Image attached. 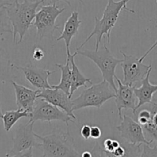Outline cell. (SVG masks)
I'll use <instances>...</instances> for the list:
<instances>
[{
  "label": "cell",
  "mask_w": 157,
  "mask_h": 157,
  "mask_svg": "<svg viewBox=\"0 0 157 157\" xmlns=\"http://www.w3.org/2000/svg\"><path fill=\"white\" fill-rule=\"evenodd\" d=\"M2 115H3V113H2V109H1V103H0V120L2 119Z\"/></svg>",
  "instance_id": "74e56055"
},
{
  "label": "cell",
  "mask_w": 157,
  "mask_h": 157,
  "mask_svg": "<svg viewBox=\"0 0 157 157\" xmlns=\"http://www.w3.org/2000/svg\"><path fill=\"white\" fill-rule=\"evenodd\" d=\"M33 57L35 60H36V61H39V60H41L44 57V52H43V49L36 47V49L33 50Z\"/></svg>",
  "instance_id": "4dcf8cb0"
},
{
  "label": "cell",
  "mask_w": 157,
  "mask_h": 157,
  "mask_svg": "<svg viewBox=\"0 0 157 157\" xmlns=\"http://www.w3.org/2000/svg\"><path fill=\"white\" fill-rule=\"evenodd\" d=\"M51 122L58 120L63 122L69 127V122L74 123V120L70 116L61 109L52 105L46 100L40 98H37L36 104L31 113L29 118L30 123H35L36 121Z\"/></svg>",
  "instance_id": "52a82bcc"
},
{
  "label": "cell",
  "mask_w": 157,
  "mask_h": 157,
  "mask_svg": "<svg viewBox=\"0 0 157 157\" xmlns=\"http://www.w3.org/2000/svg\"><path fill=\"white\" fill-rule=\"evenodd\" d=\"M136 119L137 122L142 126H145L152 120V114L148 109H145L139 112L138 115L136 116Z\"/></svg>",
  "instance_id": "603a6c76"
},
{
  "label": "cell",
  "mask_w": 157,
  "mask_h": 157,
  "mask_svg": "<svg viewBox=\"0 0 157 157\" xmlns=\"http://www.w3.org/2000/svg\"><path fill=\"white\" fill-rule=\"evenodd\" d=\"M156 46H157V40H156V41L155 42V43H154V44L152 45V46H151V47L149 48V49H148V51H147V52H146V53H145L144 55H143V56L141 57V58H140V62H143V60L145 59V58H146V57L147 56L149 55V54L151 52H152V49H155V48L156 47Z\"/></svg>",
  "instance_id": "1f68e13d"
},
{
  "label": "cell",
  "mask_w": 157,
  "mask_h": 157,
  "mask_svg": "<svg viewBox=\"0 0 157 157\" xmlns=\"http://www.w3.org/2000/svg\"><path fill=\"white\" fill-rule=\"evenodd\" d=\"M120 141H118V140H113V139L108 138L102 142L101 146H102V149H103V150L105 151V152H113L116 148L120 146Z\"/></svg>",
  "instance_id": "d4e9b609"
},
{
  "label": "cell",
  "mask_w": 157,
  "mask_h": 157,
  "mask_svg": "<svg viewBox=\"0 0 157 157\" xmlns=\"http://www.w3.org/2000/svg\"><path fill=\"white\" fill-rule=\"evenodd\" d=\"M45 1H48V0H45ZM50 1H52V3H56L57 2H66V3H67L69 6H71L70 0H50ZM78 1H79V2H80L82 4H84L83 0H78Z\"/></svg>",
  "instance_id": "d6a6232c"
},
{
  "label": "cell",
  "mask_w": 157,
  "mask_h": 157,
  "mask_svg": "<svg viewBox=\"0 0 157 157\" xmlns=\"http://www.w3.org/2000/svg\"><path fill=\"white\" fill-rule=\"evenodd\" d=\"M16 69L23 72L26 80L33 86L38 90H42L45 89H51L52 86L49 82V75L56 72V71H50L49 69H41L29 63L26 66H16Z\"/></svg>",
  "instance_id": "4fadbf2b"
},
{
  "label": "cell",
  "mask_w": 157,
  "mask_h": 157,
  "mask_svg": "<svg viewBox=\"0 0 157 157\" xmlns=\"http://www.w3.org/2000/svg\"><path fill=\"white\" fill-rule=\"evenodd\" d=\"M4 33H13V28L8 16L6 6L0 9V36Z\"/></svg>",
  "instance_id": "44dd1931"
},
{
  "label": "cell",
  "mask_w": 157,
  "mask_h": 157,
  "mask_svg": "<svg viewBox=\"0 0 157 157\" xmlns=\"http://www.w3.org/2000/svg\"><path fill=\"white\" fill-rule=\"evenodd\" d=\"M40 157H46V156H45L44 155H42V156H40Z\"/></svg>",
  "instance_id": "ab89813d"
},
{
  "label": "cell",
  "mask_w": 157,
  "mask_h": 157,
  "mask_svg": "<svg viewBox=\"0 0 157 157\" xmlns=\"http://www.w3.org/2000/svg\"><path fill=\"white\" fill-rule=\"evenodd\" d=\"M104 152H105V151H104ZM105 155H106L107 157H119V156H116V155H115L113 152H105Z\"/></svg>",
  "instance_id": "8d00e7d4"
},
{
  "label": "cell",
  "mask_w": 157,
  "mask_h": 157,
  "mask_svg": "<svg viewBox=\"0 0 157 157\" xmlns=\"http://www.w3.org/2000/svg\"><path fill=\"white\" fill-rule=\"evenodd\" d=\"M75 56H77V52H75L73 54H71L70 52H66V56H68L70 60L71 66V88H70V95L69 97L72 98L73 93L82 86L87 87L86 83L92 84V79L90 78L86 77L81 72L78 66L75 63Z\"/></svg>",
  "instance_id": "e0dca14e"
},
{
  "label": "cell",
  "mask_w": 157,
  "mask_h": 157,
  "mask_svg": "<svg viewBox=\"0 0 157 157\" xmlns=\"http://www.w3.org/2000/svg\"><path fill=\"white\" fill-rule=\"evenodd\" d=\"M102 136V131L100 128L97 126H91V133H90V138L94 140H99Z\"/></svg>",
  "instance_id": "f546056e"
},
{
  "label": "cell",
  "mask_w": 157,
  "mask_h": 157,
  "mask_svg": "<svg viewBox=\"0 0 157 157\" xmlns=\"http://www.w3.org/2000/svg\"><path fill=\"white\" fill-rule=\"evenodd\" d=\"M35 136L41 141L40 149L46 157H80L81 154L74 147L69 129L66 132L53 131L46 136L35 133Z\"/></svg>",
  "instance_id": "3957f363"
},
{
  "label": "cell",
  "mask_w": 157,
  "mask_h": 157,
  "mask_svg": "<svg viewBox=\"0 0 157 157\" xmlns=\"http://www.w3.org/2000/svg\"><path fill=\"white\" fill-rule=\"evenodd\" d=\"M11 82L15 90L16 103L18 109H22L32 113L40 90H33L24 86L16 83L13 80H12Z\"/></svg>",
  "instance_id": "5bb4252c"
},
{
  "label": "cell",
  "mask_w": 157,
  "mask_h": 157,
  "mask_svg": "<svg viewBox=\"0 0 157 157\" xmlns=\"http://www.w3.org/2000/svg\"><path fill=\"white\" fill-rule=\"evenodd\" d=\"M37 98L44 99L66 112L72 119H76L72 109V99L63 90L53 88L42 90L39 91Z\"/></svg>",
  "instance_id": "7c38bea8"
},
{
  "label": "cell",
  "mask_w": 157,
  "mask_h": 157,
  "mask_svg": "<svg viewBox=\"0 0 157 157\" xmlns=\"http://www.w3.org/2000/svg\"><path fill=\"white\" fill-rule=\"evenodd\" d=\"M66 10V8L59 9L56 3L52 5L42 6L41 9L36 13L32 26H34L37 31V38L53 37L54 32L59 29V25L56 24V19Z\"/></svg>",
  "instance_id": "8992f818"
},
{
  "label": "cell",
  "mask_w": 157,
  "mask_h": 157,
  "mask_svg": "<svg viewBox=\"0 0 157 157\" xmlns=\"http://www.w3.org/2000/svg\"><path fill=\"white\" fill-rule=\"evenodd\" d=\"M15 2H19V0H15Z\"/></svg>",
  "instance_id": "f35d334b"
},
{
  "label": "cell",
  "mask_w": 157,
  "mask_h": 157,
  "mask_svg": "<svg viewBox=\"0 0 157 157\" xmlns=\"http://www.w3.org/2000/svg\"><path fill=\"white\" fill-rule=\"evenodd\" d=\"M121 120V124L116 128L120 132V136L123 140L135 144L151 145L153 142L146 138L141 125L130 116L124 114Z\"/></svg>",
  "instance_id": "30bf717a"
},
{
  "label": "cell",
  "mask_w": 157,
  "mask_h": 157,
  "mask_svg": "<svg viewBox=\"0 0 157 157\" xmlns=\"http://www.w3.org/2000/svg\"><path fill=\"white\" fill-rule=\"evenodd\" d=\"M44 2L45 0H24V2L19 3L14 1L11 5L6 6L13 28V44L22 43L25 33L33 25L37 9Z\"/></svg>",
  "instance_id": "6da1fadb"
},
{
  "label": "cell",
  "mask_w": 157,
  "mask_h": 157,
  "mask_svg": "<svg viewBox=\"0 0 157 157\" xmlns=\"http://www.w3.org/2000/svg\"><path fill=\"white\" fill-rule=\"evenodd\" d=\"M6 157H33V148H30V149H26V150L22 151V152H19L18 153L15 154V155H10L6 154Z\"/></svg>",
  "instance_id": "f1b7e54d"
},
{
  "label": "cell",
  "mask_w": 157,
  "mask_h": 157,
  "mask_svg": "<svg viewBox=\"0 0 157 157\" xmlns=\"http://www.w3.org/2000/svg\"><path fill=\"white\" fill-rule=\"evenodd\" d=\"M142 127H143V132H146V135L150 137L151 140L152 141L155 140L157 142V126H155L152 123V120H151L149 123L143 126Z\"/></svg>",
  "instance_id": "cb8c5ba5"
},
{
  "label": "cell",
  "mask_w": 157,
  "mask_h": 157,
  "mask_svg": "<svg viewBox=\"0 0 157 157\" xmlns=\"http://www.w3.org/2000/svg\"><path fill=\"white\" fill-rule=\"evenodd\" d=\"M12 2H9V1H5V0H0V9L2 8L4 6H8L11 5Z\"/></svg>",
  "instance_id": "836d02e7"
},
{
  "label": "cell",
  "mask_w": 157,
  "mask_h": 157,
  "mask_svg": "<svg viewBox=\"0 0 157 157\" xmlns=\"http://www.w3.org/2000/svg\"><path fill=\"white\" fill-rule=\"evenodd\" d=\"M155 1H156V3H157V0H155Z\"/></svg>",
  "instance_id": "60d3db41"
},
{
  "label": "cell",
  "mask_w": 157,
  "mask_h": 157,
  "mask_svg": "<svg viewBox=\"0 0 157 157\" xmlns=\"http://www.w3.org/2000/svg\"><path fill=\"white\" fill-rule=\"evenodd\" d=\"M90 133H91V126L88 124L83 125L80 129V134L82 138L85 140H89L90 138Z\"/></svg>",
  "instance_id": "83f0119b"
},
{
  "label": "cell",
  "mask_w": 157,
  "mask_h": 157,
  "mask_svg": "<svg viewBox=\"0 0 157 157\" xmlns=\"http://www.w3.org/2000/svg\"><path fill=\"white\" fill-rule=\"evenodd\" d=\"M11 69L12 66L8 54L5 49L0 47V82L11 80Z\"/></svg>",
  "instance_id": "ffe728a7"
},
{
  "label": "cell",
  "mask_w": 157,
  "mask_h": 157,
  "mask_svg": "<svg viewBox=\"0 0 157 157\" xmlns=\"http://www.w3.org/2000/svg\"><path fill=\"white\" fill-rule=\"evenodd\" d=\"M115 78L118 83V88L116 90L115 102L117 107L118 114L120 120H122V110L132 109L133 113L138 103V99L134 93L133 86L126 85L116 75Z\"/></svg>",
  "instance_id": "8fae6325"
},
{
  "label": "cell",
  "mask_w": 157,
  "mask_h": 157,
  "mask_svg": "<svg viewBox=\"0 0 157 157\" xmlns=\"http://www.w3.org/2000/svg\"><path fill=\"white\" fill-rule=\"evenodd\" d=\"M80 157H92V154L90 151H85L80 155Z\"/></svg>",
  "instance_id": "d590c367"
},
{
  "label": "cell",
  "mask_w": 157,
  "mask_h": 157,
  "mask_svg": "<svg viewBox=\"0 0 157 157\" xmlns=\"http://www.w3.org/2000/svg\"><path fill=\"white\" fill-rule=\"evenodd\" d=\"M103 47L98 50H76L77 55H81L93 62L99 67L102 72L103 80L107 81L112 88L116 92V86L114 82L116 76V68L123 62V59H118L112 54L109 49L103 42Z\"/></svg>",
  "instance_id": "5b68a950"
},
{
  "label": "cell",
  "mask_w": 157,
  "mask_h": 157,
  "mask_svg": "<svg viewBox=\"0 0 157 157\" xmlns=\"http://www.w3.org/2000/svg\"><path fill=\"white\" fill-rule=\"evenodd\" d=\"M140 157H157V146L150 147V145L143 144Z\"/></svg>",
  "instance_id": "484cf974"
},
{
  "label": "cell",
  "mask_w": 157,
  "mask_h": 157,
  "mask_svg": "<svg viewBox=\"0 0 157 157\" xmlns=\"http://www.w3.org/2000/svg\"><path fill=\"white\" fill-rule=\"evenodd\" d=\"M90 152H91L92 157H107L99 142H96L94 147Z\"/></svg>",
  "instance_id": "4316f807"
},
{
  "label": "cell",
  "mask_w": 157,
  "mask_h": 157,
  "mask_svg": "<svg viewBox=\"0 0 157 157\" xmlns=\"http://www.w3.org/2000/svg\"><path fill=\"white\" fill-rule=\"evenodd\" d=\"M120 53L123 56L121 67L123 71V80L122 82L126 85L132 86L135 82L141 81L145 78L147 72L152 68V65L143 64L140 61V58L132 55H126L121 50Z\"/></svg>",
  "instance_id": "ba28073f"
},
{
  "label": "cell",
  "mask_w": 157,
  "mask_h": 157,
  "mask_svg": "<svg viewBox=\"0 0 157 157\" xmlns=\"http://www.w3.org/2000/svg\"><path fill=\"white\" fill-rule=\"evenodd\" d=\"M130 0H120V1L116 2L114 0H108V3L104 10L102 19H99L98 17L95 16L94 29L86 38L85 41L80 45V46L76 49V50H79L81 48L83 47L85 44H86L93 36H96V49L95 50L99 49V44L102 42L104 35H106L108 43L110 44V39H111L110 35H111L112 29L117 22L120 13L123 10L135 13L134 10L127 7V3Z\"/></svg>",
  "instance_id": "7a4b0ae2"
},
{
  "label": "cell",
  "mask_w": 157,
  "mask_h": 157,
  "mask_svg": "<svg viewBox=\"0 0 157 157\" xmlns=\"http://www.w3.org/2000/svg\"><path fill=\"white\" fill-rule=\"evenodd\" d=\"M81 23L82 21L78 19V13L77 11L72 12L69 19L65 22L63 32L61 33V35L57 38L56 41L64 40L66 47V52H70L69 46H70L71 41L72 38L78 33Z\"/></svg>",
  "instance_id": "2e32d148"
},
{
  "label": "cell",
  "mask_w": 157,
  "mask_h": 157,
  "mask_svg": "<svg viewBox=\"0 0 157 157\" xmlns=\"http://www.w3.org/2000/svg\"><path fill=\"white\" fill-rule=\"evenodd\" d=\"M152 123H153L155 126H157V109L155 110V113L152 114Z\"/></svg>",
  "instance_id": "e575fe53"
},
{
  "label": "cell",
  "mask_w": 157,
  "mask_h": 157,
  "mask_svg": "<svg viewBox=\"0 0 157 157\" xmlns=\"http://www.w3.org/2000/svg\"><path fill=\"white\" fill-rule=\"evenodd\" d=\"M34 123L28 122L27 123H20L18 125L13 139V148L8 152V155H13L30 148L36 147L40 149L41 143L36 140L35 132H33Z\"/></svg>",
  "instance_id": "9c48e42d"
},
{
  "label": "cell",
  "mask_w": 157,
  "mask_h": 157,
  "mask_svg": "<svg viewBox=\"0 0 157 157\" xmlns=\"http://www.w3.org/2000/svg\"><path fill=\"white\" fill-rule=\"evenodd\" d=\"M115 96V90L107 81L102 80L99 83L86 87L78 97L72 99V109L75 111L87 107L101 108L105 102Z\"/></svg>",
  "instance_id": "277c9868"
},
{
  "label": "cell",
  "mask_w": 157,
  "mask_h": 157,
  "mask_svg": "<svg viewBox=\"0 0 157 157\" xmlns=\"http://www.w3.org/2000/svg\"><path fill=\"white\" fill-rule=\"evenodd\" d=\"M151 71L152 68L147 72L145 78L141 80V86L139 88L134 86V93L138 99V103L136 106L135 111L133 112L134 116H136V113L139 109L146 104H149L152 102L154 94L157 93V85H152L149 82Z\"/></svg>",
  "instance_id": "9a60e30c"
},
{
  "label": "cell",
  "mask_w": 157,
  "mask_h": 157,
  "mask_svg": "<svg viewBox=\"0 0 157 157\" xmlns=\"http://www.w3.org/2000/svg\"><path fill=\"white\" fill-rule=\"evenodd\" d=\"M55 66L61 71V79L58 85H52L51 86L53 89H59V90H63L69 96L71 88V66L69 58L67 56L66 63L65 65L56 63Z\"/></svg>",
  "instance_id": "ac0fdd59"
},
{
  "label": "cell",
  "mask_w": 157,
  "mask_h": 157,
  "mask_svg": "<svg viewBox=\"0 0 157 157\" xmlns=\"http://www.w3.org/2000/svg\"><path fill=\"white\" fill-rule=\"evenodd\" d=\"M120 143L125 149V154L123 157H140L142 152V144L131 143L123 140L120 142Z\"/></svg>",
  "instance_id": "7402d4cb"
},
{
  "label": "cell",
  "mask_w": 157,
  "mask_h": 157,
  "mask_svg": "<svg viewBox=\"0 0 157 157\" xmlns=\"http://www.w3.org/2000/svg\"><path fill=\"white\" fill-rule=\"evenodd\" d=\"M31 117V113L26 110L18 109L16 110H9L6 111L2 115V122H3L4 129L6 132H9L15 124L22 118Z\"/></svg>",
  "instance_id": "d6986e66"
}]
</instances>
